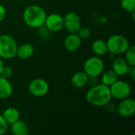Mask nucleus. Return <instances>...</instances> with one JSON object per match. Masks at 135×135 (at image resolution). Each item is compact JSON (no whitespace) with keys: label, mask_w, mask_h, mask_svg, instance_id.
<instances>
[{"label":"nucleus","mask_w":135,"mask_h":135,"mask_svg":"<svg viewBox=\"0 0 135 135\" xmlns=\"http://www.w3.org/2000/svg\"><path fill=\"white\" fill-rule=\"evenodd\" d=\"M87 102L95 107H104L108 104L112 100V95L108 86L100 83L90 87L85 95Z\"/></svg>","instance_id":"nucleus-1"},{"label":"nucleus","mask_w":135,"mask_h":135,"mask_svg":"<svg viewBox=\"0 0 135 135\" xmlns=\"http://www.w3.org/2000/svg\"><path fill=\"white\" fill-rule=\"evenodd\" d=\"M47 13L40 6L30 5L27 6L23 12V20L25 23L35 28H40L44 25Z\"/></svg>","instance_id":"nucleus-2"},{"label":"nucleus","mask_w":135,"mask_h":135,"mask_svg":"<svg viewBox=\"0 0 135 135\" xmlns=\"http://www.w3.org/2000/svg\"><path fill=\"white\" fill-rule=\"evenodd\" d=\"M108 51L113 55H121L130 47L129 40L123 35L115 34L111 36L107 40Z\"/></svg>","instance_id":"nucleus-3"},{"label":"nucleus","mask_w":135,"mask_h":135,"mask_svg":"<svg viewBox=\"0 0 135 135\" xmlns=\"http://www.w3.org/2000/svg\"><path fill=\"white\" fill-rule=\"evenodd\" d=\"M17 44L16 40L7 34L0 36V58L3 59H13L16 56Z\"/></svg>","instance_id":"nucleus-4"},{"label":"nucleus","mask_w":135,"mask_h":135,"mask_svg":"<svg viewBox=\"0 0 135 135\" xmlns=\"http://www.w3.org/2000/svg\"><path fill=\"white\" fill-rule=\"evenodd\" d=\"M84 72L89 77H99L104 72V63L100 56H92L88 58L84 63Z\"/></svg>","instance_id":"nucleus-5"},{"label":"nucleus","mask_w":135,"mask_h":135,"mask_svg":"<svg viewBox=\"0 0 135 135\" xmlns=\"http://www.w3.org/2000/svg\"><path fill=\"white\" fill-rule=\"evenodd\" d=\"M110 92L112 97L116 100H123L130 97L131 94V87L125 81L117 80L110 87Z\"/></svg>","instance_id":"nucleus-6"},{"label":"nucleus","mask_w":135,"mask_h":135,"mask_svg":"<svg viewBox=\"0 0 135 135\" xmlns=\"http://www.w3.org/2000/svg\"><path fill=\"white\" fill-rule=\"evenodd\" d=\"M28 89L32 96L42 97L47 94L49 91V84L43 78H35L29 83Z\"/></svg>","instance_id":"nucleus-7"},{"label":"nucleus","mask_w":135,"mask_h":135,"mask_svg":"<svg viewBox=\"0 0 135 135\" xmlns=\"http://www.w3.org/2000/svg\"><path fill=\"white\" fill-rule=\"evenodd\" d=\"M81 27L79 15L75 12H69L63 17V28L69 33H76Z\"/></svg>","instance_id":"nucleus-8"},{"label":"nucleus","mask_w":135,"mask_h":135,"mask_svg":"<svg viewBox=\"0 0 135 135\" xmlns=\"http://www.w3.org/2000/svg\"><path fill=\"white\" fill-rule=\"evenodd\" d=\"M44 26L48 31L59 32L63 28V17L56 13L48 14L46 17Z\"/></svg>","instance_id":"nucleus-9"},{"label":"nucleus","mask_w":135,"mask_h":135,"mask_svg":"<svg viewBox=\"0 0 135 135\" xmlns=\"http://www.w3.org/2000/svg\"><path fill=\"white\" fill-rule=\"evenodd\" d=\"M118 114L123 118L131 117L135 113V100L131 98L121 100V102L117 107Z\"/></svg>","instance_id":"nucleus-10"},{"label":"nucleus","mask_w":135,"mask_h":135,"mask_svg":"<svg viewBox=\"0 0 135 135\" xmlns=\"http://www.w3.org/2000/svg\"><path fill=\"white\" fill-rule=\"evenodd\" d=\"M82 40L76 33H70L64 40V47L69 51H75L78 50L81 45Z\"/></svg>","instance_id":"nucleus-11"},{"label":"nucleus","mask_w":135,"mask_h":135,"mask_svg":"<svg viewBox=\"0 0 135 135\" xmlns=\"http://www.w3.org/2000/svg\"><path fill=\"white\" fill-rule=\"evenodd\" d=\"M129 65L125 59L121 57L115 58L112 62V70L118 76H123L127 74Z\"/></svg>","instance_id":"nucleus-12"},{"label":"nucleus","mask_w":135,"mask_h":135,"mask_svg":"<svg viewBox=\"0 0 135 135\" xmlns=\"http://www.w3.org/2000/svg\"><path fill=\"white\" fill-rule=\"evenodd\" d=\"M13 93V86L9 79L0 75V99L5 100L11 97Z\"/></svg>","instance_id":"nucleus-13"},{"label":"nucleus","mask_w":135,"mask_h":135,"mask_svg":"<svg viewBox=\"0 0 135 135\" xmlns=\"http://www.w3.org/2000/svg\"><path fill=\"white\" fill-rule=\"evenodd\" d=\"M34 54V47L30 44H23L17 46L16 56L21 59H28Z\"/></svg>","instance_id":"nucleus-14"},{"label":"nucleus","mask_w":135,"mask_h":135,"mask_svg":"<svg viewBox=\"0 0 135 135\" xmlns=\"http://www.w3.org/2000/svg\"><path fill=\"white\" fill-rule=\"evenodd\" d=\"M89 76L84 72V71H79L76 72L70 78L71 85L78 89H81L87 85V81H88Z\"/></svg>","instance_id":"nucleus-15"},{"label":"nucleus","mask_w":135,"mask_h":135,"mask_svg":"<svg viewBox=\"0 0 135 135\" xmlns=\"http://www.w3.org/2000/svg\"><path fill=\"white\" fill-rule=\"evenodd\" d=\"M10 132L13 135H27L29 133V130L26 123L18 119L10 125Z\"/></svg>","instance_id":"nucleus-16"},{"label":"nucleus","mask_w":135,"mask_h":135,"mask_svg":"<svg viewBox=\"0 0 135 135\" xmlns=\"http://www.w3.org/2000/svg\"><path fill=\"white\" fill-rule=\"evenodd\" d=\"M2 116L8 125H11L18 119H20V112L13 107L7 108L2 114Z\"/></svg>","instance_id":"nucleus-17"},{"label":"nucleus","mask_w":135,"mask_h":135,"mask_svg":"<svg viewBox=\"0 0 135 135\" xmlns=\"http://www.w3.org/2000/svg\"><path fill=\"white\" fill-rule=\"evenodd\" d=\"M92 51L97 56H102L106 55L108 51L107 43L103 40H96L92 44Z\"/></svg>","instance_id":"nucleus-18"},{"label":"nucleus","mask_w":135,"mask_h":135,"mask_svg":"<svg viewBox=\"0 0 135 135\" xmlns=\"http://www.w3.org/2000/svg\"><path fill=\"white\" fill-rule=\"evenodd\" d=\"M101 83L110 87L114 82H115L119 79V76L112 70H107L104 73L101 74Z\"/></svg>","instance_id":"nucleus-19"},{"label":"nucleus","mask_w":135,"mask_h":135,"mask_svg":"<svg viewBox=\"0 0 135 135\" xmlns=\"http://www.w3.org/2000/svg\"><path fill=\"white\" fill-rule=\"evenodd\" d=\"M125 54V60L128 63L130 66H135V46H130L126 51Z\"/></svg>","instance_id":"nucleus-20"},{"label":"nucleus","mask_w":135,"mask_h":135,"mask_svg":"<svg viewBox=\"0 0 135 135\" xmlns=\"http://www.w3.org/2000/svg\"><path fill=\"white\" fill-rule=\"evenodd\" d=\"M120 5L122 9L127 13L135 12V0H121Z\"/></svg>","instance_id":"nucleus-21"},{"label":"nucleus","mask_w":135,"mask_h":135,"mask_svg":"<svg viewBox=\"0 0 135 135\" xmlns=\"http://www.w3.org/2000/svg\"><path fill=\"white\" fill-rule=\"evenodd\" d=\"M81 40H88L92 35V32L89 28L86 26H81L77 32Z\"/></svg>","instance_id":"nucleus-22"},{"label":"nucleus","mask_w":135,"mask_h":135,"mask_svg":"<svg viewBox=\"0 0 135 135\" xmlns=\"http://www.w3.org/2000/svg\"><path fill=\"white\" fill-rule=\"evenodd\" d=\"M9 129V125L4 119L2 115L0 114V135L5 134Z\"/></svg>","instance_id":"nucleus-23"},{"label":"nucleus","mask_w":135,"mask_h":135,"mask_svg":"<svg viewBox=\"0 0 135 135\" xmlns=\"http://www.w3.org/2000/svg\"><path fill=\"white\" fill-rule=\"evenodd\" d=\"M12 74H13V70L10 66H4L1 73V76H2L5 78L9 79L11 77Z\"/></svg>","instance_id":"nucleus-24"},{"label":"nucleus","mask_w":135,"mask_h":135,"mask_svg":"<svg viewBox=\"0 0 135 135\" xmlns=\"http://www.w3.org/2000/svg\"><path fill=\"white\" fill-rule=\"evenodd\" d=\"M98 84V79L97 77H89L88 78V81H87V85L89 87H93L95 86L96 85Z\"/></svg>","instance_id":"nucleus-25"},{"label":"nucleus","mask_w":135,"mask_h":135,"mask_svg":"<svg viewBox=\"0 0 135 135\" xmlns=\"http://www.w3.org/2000/svg\"><path fill=\"white\" fill-rule=\"evenodd\" d=\"M6 8L4 7V6L0 4V22L4 20V18L6 17Z\"/></svg>","instance_id":"nucleus-26"},{"label":"nucleus","mask_w":135,"mask_h":135,"mask_svg":"<svg viewBox=\"0 0 135 135\" xmlns=\"http://www.w3.org/2000/svg\"><path fill=\"white\" fill-rule=\"evenodd\" d=\"M127 74L131 76V78L134 81L135 78V66H129Z\"/></svg>","instance_id":"nucleus-27"},{"label":"nucleus","mask_w":135,"mask_h":135,"mask_svg":"<svg viewBox=\"0 0 135 135\" xmlns=\"http://www.w3.org/2000/svg\"><path fill=\"white\" fill-rule=\"evenodd\" d=\"M4 66H5V65H4V62L2 61V59L0 58V75H1V73L2 71V69L4 68Z\"/></svg>","instance_id":"nucleus-28"}]
</instances>
